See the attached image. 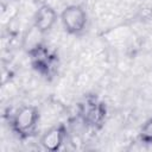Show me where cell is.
Segmentation results:
<instances>
[{"label":"cell","mask_w":152,"mask_h":152,"mask_svg":"<svg viewBox=\"0 0 152 152\" xmlns=\"http://www.w3.org/2000/svg\"><path fill=\"white\" fill-rule=\"evenodd\" d=\"M38 121L39 110L34 106H24L15 112L12 120V128L17 134L27 137L36 131Z\"/></svg>","instance_id":"obj_1"},{"label":"cell","mask_w":152,"mask_h":152,"mask_svg":"<svg viewBox=\"0 0 152 152\" xmlns=\"http://www.w3.org/2000/svg\"><path fill=\"white\" fill-rule=\"evenodd\" d=\"M87 13L78 5L66 6L61 13V21L64 30L70 34H80L87 25Z\"/></svg>","instance_id":"obj_2"},{"label":"cell","mask_w":152,"mask_h":152,"mask_svg":"<svg viewBox=\"0 0 152 152\" xmlns=\"http://www.w3.org/2000/svg\"><path fill=\"white\" fill-rule=\"evenodd\" d=\"M66 137V129L63 125L53 126L49 128L40 138V145L46 150V151H58L62 145L64 144Z\"/></svg>","instance_id":"obj_3"},{"label":"cell","mask_w":152,"mask_h":152,"mask_svg":"<svg viewBox=\"0 0 152 152\" xmlns=\"http://www.w3.org/2000/svg\"><path fill=\"white\" fill-rule=\"evenodd\" d=\"M56 20H57L56 11L49 5H42L34 14L33 26L38 28L42 33H45L52 28Z\"/></svg>","instance_id":"obj_4"},{"label":"cell","mask_w":152,"mask_h":152,"mask_svg":"<svg viewBox=\"0 0 152 152\" xmlns=\"http://www.w3.org/2000/svg\"><path fill=\"white\" fill-rule=\"evenodd\" d=\"M28 55L31 56V62L32 65L40 72L48 74L50 71V69L53 66V61H55V56H52L50 53V51L48 50V48H45L43 44L37 46L36 49L31 50L28 52Z\"/></svg>","instance_id":"obj_5"},{"label":"cell","mask_w":152,"mask_h":152,"mask_svg":"<svg viewBox=\"0 0 152 152\" xmlns=\"http://www.w3.org/2000/svg\"><path fill=\"white\" fill-rule=\"evenodd\" d=\"M104 118V108L102 103L99 102H91L89 103V108L87 110V121L91 125L101 124Z\"/></svg>","instance_id":"obj_6"},{"label":"cell","mask_w":152,"mask_h":152,"mask_svg":"<svg viewBox=\"0 0 152 152\" xmlns=\"http://www.w3.org/2000/svg\"><path fill=\"white\" fill-rule=\"evenodd\" d=\"M139 139L145 144H152V118L145 121L139 131Z\"/></svg>","instance_id":"obj_7"}]
</instances>
